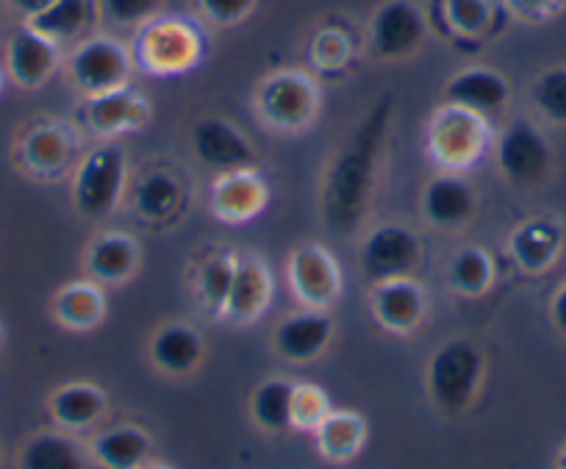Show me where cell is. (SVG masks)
<instances>
[{
  "label": "cell",
  "mask_w": 566,
  "mask_h": 469,
  "mask_svg": "<svg viewBox=\"0 0 566 469\" xmlns=\"http://www.w3.org/2000/svg\"><path fill=\"white\" fill-rule=\"evenodd\" d=\"M395 101L384 95L361 123L356 125L342 150L331 159L323 181V217L325 226L336 233H350L367 217L369 204L378 187L380 161H384L386 136H389Z\"/></svg>",
  "instance_id": "6da1fadb"
},
{
  "label": "cell",
  "mask_w": 566,
  "mask_h": 469,
  "mask_svg": "<svg viewBox=\"0 0 566 469\" xmlns=\"http://www.w3.org/2000/svg\"><path fill=\"white\" fill-rule=\"evenodd\" d=\"M203 51L206 42L198 25L178 14H159L142 25L130 56L145 73L184 75L198 67Z\"/></svg>",
  "instance_id": "7a4b0ae2"
},
{
  "label": "cell",
  "mask_w": 566,
  "mask_h": 469,
  "mask_svg": "<svg viewBox=\"0 0 566 469\" xmlns=\"http://www.w3.org/2000/svg\"><path fill=\"white\" fill-rule=\"evenodd\" d=\"M492 147L489 117L470 108L442 103L428 123V153L442 170L467 173L483 159Z\"/></svg>",
  "instance_id": "3957f363"
},
{
  "label": "cell",
  "mask_w": 566,
  "mask_h": 469,
  "mask_svg": "<svg viewBox=\"0 0 566 469\" xmlns=\"http://www.w3.org/2000/svg\"><path fill=\"white\" fill-rule=\"evenodd\" d=\"M128 187V156L114 142L92 147L73 173V204L86 220H106L119 209Z\"/></svg>",
  "instance_id": "277c9868"
},
{
  "label": "cell",
  "mask_w": 566,
  "mask_h": 469,
  "mask_svg": "<svg viewBox=\"0 0 566 469\" xmlns=\"http://www.w3.org/2000/svg\"><path fill=\"white\" fill-rule=\"evenodd\" d=\"M255 114L281 134L312 128L319 114V84L306 70H277L255 86Z\"/></svg>",
  "instance_id": "5b68a950"
},
{
  "label": "cell",
  "mask_w": 566,
  "mask_h": 469,
  "mask_svg": "<svg viewBox=\"0 0 566 469\" xmlns=\"http://www.w3.org/2000/svg\"><path fill=\"white\" fill-rule=\"evenodd\" d=\"M486 373V358L470 340H450L428 364V392L433 406L461 414L472 406Z\"/></svg>",
  "instance_id": "8992f818"
},
{
  "label": "cell",
  "mask_w": 566,
  "mask_h": 469,
  "mask_svg": "<svg viewBox=\"0 0 566 469\" xmlns=\"http://www.w3.org/2000/svg\"><path fill=\"white\" fill-rule=\"evenodd\" d=\"M130 70H134L130 51L108 34L86 37L67 56L70 81L84 97L119 90L128 84Z\"/></svg>",
  "instance_id": "52a82bcc"
},
{
  "label": "cell",
  "mask_w": 566,
  "mask_h": 469,
  "mask_svg": "<svg viewBox=\"0 0 566 469\" xmlns=\"http://www.w3.org/2000/svg\"><path fill=\"white\" fill-rule=\"evenodd\" d=\"M369 51L380 62H402L422 51L428 40V23L413 0H384L369 18Z\"/></svg>",
  "instance_id": "ba28073f"
},
{
  "label": "cell",
  "mask_w": 566,
  "mask_h": 469,
  "mask_svg": "<svg viewBox=\"0 0 566 469\" xmlns=\"http://www.w3.org/2000/svg\"><path fill=\"white\" fill-rule=\"evenodd\" d=\"M358 261H361L364 275L373 283L408 278L417 272L419 261H422V239L408 226L384 222L364 237Z\"/></svg>",
  "instance_id": "9c48e42d"
},
{
  "label": "cell",
  "mask_w": 566,
  "mask_h": 469,
  "mask_svg": "<svg viewBox=\"0 0 566 469\" xmlns=\"http://www.w3.org/2000/svg\"><path fill=\"white\" fill-rule=\"evenodd\" d=\"M78 134L59 119H36L18 139V161L36 181H56L75 165Z\"/></svg>",
  "instance_id": "30bf717a"
},
{
  "label": "cell",
  "mask_w": 566,
  "mask_h": 469,
  "mask_svg": "<svg viewBox=\"0 0 566 469\" xmlns=\"http://www.w3.org/2000/svg\"><path fill=\"white\" fill-rule=\"evenodd\" d=\"M286 278L306 309L325 311L342 294V267L328 248L317 242L297 244L286 261Z\"/></svg>",
  "instance_id": "8fae6325"
},
{
  "label": "cell",
  "mask_w": 566,
  "mask_h": 469,
  "mask_svg": "<svg viewBox=\"0 0 566 469\" xmlns=\"http://www.w3.org/2000/svg\"><path fill=\"white\" fill-rule=\"evenodd\" d=\"M497 167L514 187H533L553 167V150L531 119L520 117L505 125L497 139Z\"/></svg>",
  "instance_id": "7c38bea8"
},
{
  "label": "cell",
  "mask_w": 566,
  "mask_h": 469,
  "mask_svg": "<svg viewBox=\"0 0 566 469\" xmlns=\"http://www.w3.org/2000/svg\"><path fill=\"white\" fill-rule=\"evenodd\" d=\"M81 119L90 134L101 136V139H114V136H123L148 123L150 103L136 86L125 84L119 90L103 92V95L84 97Z\"/></svg>",
  "instance_id": "4fadbf2b"
},
{
  "label": "cell",
  "mask_w": 566,
  "mask_h": 469,
  "mask_svg": "<svg viewBox=\"0 0 566 469\" xmlns=\"http://www.w3.org/2000/svg\"><path fill=\"white\" fill-rule=\"evenodd\" d=\"M270 204V184L255 167H242V170L217 173L211 181L209 206L217 220L222 222H248L259 217Z\"/></svg>",
  "instance_id": "5bb4252c"
},
{
  "label": "cell",
  "mask_w": 566,
  "mask_h": 469,
  "mask_svg": "<svg viewBox=\"0 0 566 469\" xmlns=\"http://www.w3.org/2000/svg\"><path fill=\"white\" fill-rule=\"evenodd\" d=\"M62 64V45L48 40L45 34L31 29L29 23L20 25L7 45V73L23 90H40L56 75Z\"/></svg>",
  "instance_id": "9a60e30c"
},
{
  "label": "cell",
  "mask_w": 566,
  "mask_h": 469,
  "mask_svg": "<svg viewBox=\"0 0 566 469\" xmlns=\"http://www.w3.org/2000/svg\"><path fill=\"white\" fill-rule=\"evenodd\" d=\"M192 153L200 165L214 173L253 167L255 147L233 123L222 117H203L192 128Z\"/></svg>",
  "instance_id": "2e32d148"
},
{
  "label": "cell",
  "mask_w": 566,
  "mask_h": 469,
  "mask_svg": "<svg viewBox=\"0 0 566 469\" xmlns=\"http://www.w3.org/2000/svg\"><path fill=\"white\" fill-rule=\"evenodd\" d=\"M275 294V278L270 264L253 253H239L231 292L220 317L233 325H250L270 309Z\"/></svg>",
  "instance_id": "e0dca14e"
},
{
  "label": "cell",
  "mask_w": 566,
  "mask_h": 469,
  "mask_svg": "<svg viewBox=\"0 0 566 469\" xmlns=\"http://www.w3.org/2000/svg\"><path fill=\"white\" fill-rule=\"evenodd\" d=\"M373 314L391 334H411L424 323L428 292L413 275L373 283Z\"/></svg>",
  "instance_id": "ac0fdd59"
},
{
  "label": "cell",
  "mask_w": 566,
  "mask_h": 469,
  "mask_svg": "<svg viewBox=\"0 0 566 469\" xmlns=\"http://www.w3.org/2000/svg\"><path fill=\"white\" fill-rule=\"evenodd\" d=\"M475 189L464 173H439L422 189V217L433 228L459 231L475 217Z\"/></svg>",
  "instance_id": "d6986e66"
},
{
  "label": "cell",
  "mask_w": 566,
  "mask_h": 469,
  "mask_svg": "<svg viewBox=\"0 0 566 469\" xmlns=\"http://www.w3.org/2000/svg\"><path fill=\"white\" fill-rule=\"evenodd\" d=\"M275 351L292 364H308L325 353L334 340V320L317 309H303L277 323Z\"/></svg>",
  "instance_id": "ffe728a7"
},
{
  "label": "cell",
  "mask_w": 566,
  "mask_h": 469,
  "mask_svg": "<svg viewBox=\"0 0 566 469\" xmlns=\"http://www.w3.org/2000/svg\"><path fill=\"white\" fill-rule=\"evenodd\" d=\"M511 101V86L505 75L492 67H467L459 70L444 86V103L470 108L481 117H494L503 112Z\"/></svg>",
  "instance_id": "44dd1931"
},
{
  "label": "cell",
  "mask_w": 566,
  "mask_h": 469,
  "mask_svg": "<svg viewBox=\"0 0 566 469\" xmlns=\"http://www.w3.org/2000/svg\"><path fill=\"white\" fill-rule=\"evenodd\" d=\"M84 267L90 272V281L101 286H117L134 278L139 267V244L130 233L103 231L86 248Z\"/></svg>",
  "instance_id": "7402d4cb"
},
{
  "label": "cell",
  "mask_w": 566,
  "mask_h": 469,
  "mask_svg": "<svg viewBox=\"0 0 566 469\" xmlns=\"http://www.w3.org/2000/svg\"><path fill=\"white\" fill-rule=\"evenodd\" d=\"M150 362L167 375H189L203 362V336L187 323H167L150 340Z\"/></svg>",
  "instance_id": "603a6c76"
},
{
  "label": "cell",
  "mask_w": 566,
  "mask_h": 469,
  "mask_svg": "<svg viewBox=\"0 0 566 469\" xmlns=\"http://www.w3.org/2000/svg\"><path fill=\"white\" fill-rule=\"evenodd\" d=\"M134 211L150 226H165L184 209V184L167 170H150L134 184Z\"/></svg>",
  "instance_id": "cb8c5ba5"
},
{
  "label": "cell",
  "mask_w": 566,
  "mask_h": 469,
  "mask_svg": "<svg viewBox=\"0 0 566 469\" xmlns=\"http://www.w3.org/2000/svg\"><path fill=\"white\" fill-rule=\"evenodd\" d=\"M564 248V233L553 220H527L511 233L509 253L525 272H544Z\"/></svg>",
  "instance_id": "d4e9b609"
},
{
  "label": "cell",
  "mask_w": 566,
  "mask_h": 469,
  "mask_svg": "<svg viewBox=\"0 0 566 469\" xmlns=\"http://www.w3.org/2000/svg\"><path fill=\"white\" fill-rule=\"evenodd\" d=\"M108 397L95 384H64L51 395V417L64 430H86L103 419Z\"/></svg>",
  "instance_id": "484cf974"
},
{
  "label": "cell",
  "mask_w": 566,
  "mask_h": 469,
  "mask_svg": "<svg viewBox=\"0 0 566 469\" xmlns=\"http://www.w3.org/2000/svg\"><path fill=\"white\" fill-rule=\"evenodd\" d=\"M154 439L139 425H117L92 441V456L106 469H139L148 463Z\"/></svg>",
  "instance_id": "4316f807"
},
{
  "label": "cell",
  "mask_w": 566,
  "mask_h": 469,
  "mask_svg": "<svg viewBox=\"0 0 566 469\" xmlns=\"http://www.w3.org/2000/svg\"><path fill=\"white\" fill-rule=\"evenodd\" d=\"M53 317L70 331H92L106 317V294L95 281H73L53 298Z\"/></svg>",
  "instance_id": "83f0119b"
},
{
  "label": "cell",
  "mask_w": 566,
  "mask_h": 469,
  "mask_svg": "<svg viewBox=\"0 0 566 469\" xmlns=\"http://www.w3.org/2000/svg\"><path fill=\"white\" fill-rule=\"evenodd\" d=\"M18 469H86V452L70 434L42 430L20 447Z\"/></svg>",
  "instance_id": "f1b7e54d"
},
{
  "label": "cell",
  "mask_w": 566,
  "mask_h": 469,
  "mask_svg": "<svg viewBox=\"0 0 566 469\" xmlns=\"http://www.w3.org/2000/svg\"><path fill=\"white\" fill-rule=\"evenodd\" d=\"M97 14H101L97 0H56L40 18L29 20V25L62 45V42L78 40L84 31H90Z\"/></svg>",
  "instance_id": "f546056e"
},
{
  "label": "cell",
  "mask_w": 566,
  "mask_h": 469,
  "mask_svg": "<svg viewBox=\"0 0 566 469\" xmlns=\"http://www.w3.org/2000/svg\"><path fill=\"white\" fill-rule=\"evenodd\" d=\"M319 452L331 461H350L358 456L367 439V425L353 411H331L323 423L314 428Z\"/></svg>",
  "instance_id": "4dcf8cb0"
},
{
  "label": "cell",
  "mask_w": 566,
  "mask_h": 469,
  "mask_svg": "<svg viewBox=\"0 0 566 469\" xmlns=\"http://www.w3.org/2000/svg\"><path fill=\"white\" fill-rule=\"evenodd\" d=\"M295 389L297 384L286 378H270L253 392L250 400V414H253L255 425L270 434H281V430L292 428V406H295Z\"/></svg>",
  "instance_id": "1f68e13d"
},
{
  "label": "cell",
  "mask_w": 566,
  "mask_h": 469,
  "mask_svg": "<svg viewBox=\"0 0 566 469\" xmlns=\"http://www.w3.org/2000/svg\"><path fill=\"white\" fill-rule=\"evenodd\" d=\"M448 281L453 292L464 294V298L486 294L494 283V261L489 250L478 248V244H467V248L455 250L448 264Z\"/></svg>",
  "instance_id": "d6a6232c"
},
{
  "label": "cell",
  "mask_w": 566,
  "mask_h": 469,
  "mask_svg": "<svg viewBox=\"0 0 566 469\" xmlns=\"http://www.w3.org/2000/svg\"><path fill=\"white\" fill-rule=\"evenodd\" d=\"M239 253L233 250H217L211 253L203 264L198 267V275H195V286H198V298L203 303L206 311L211 314H222L226 309L228 292H231L233 272H237Z\"/></svg>",
  "instance_id": "836d02e7"
},
{
  "label": "cell",
  "mask_w": 566,
  "mask_h": 469,
  "mask_svg": "<svg viewBox=\"0 0 566 469\" xmlns=\"http://www.w3.org/2000/svg\"><path fill=\"white\" fill-rule=\"evenodd\" d=\"M531 101L542 117L549 123L566 125V67L544 70L536 81H533Z\"/></svg>",
  "instance_id": "e575fe53"
},
{
  "label": "cell",
  "mask_w": 566,
  "mask_h": 469,
  "mask_svg": "<svg viewBox=\"0 0 566 469\" xmlns=\"http://www.w3.org/2000/svg\"><path fill=\"white\" fill-rule=\"evenodd\" d=\"M444 20L461 37H481L492 23V0H444Z\"/></svg>",
  "instance_id": "d590c367"
},
{
  "label": "cell",
  "mask_w": 566,
  "mask_h": 469,
  "mask_svg": "<svg viewBox=\"0 0 566 469\" xmlns=\"http://www.w3.org/2000/svg\"><path fill=\"white\" fill-rule=\"evenodd\" d=\"M97 9L114 25L125 29H142L165 9V0H97Z\"/></svg>",
  "instance_id": "8d00e7d4"
},
{
  "label": "cell",
  "mask_w": 566,
  "mask_h": 469,
  "mask_svg": "<svg viewBox=\"0 0 566 469\" xmlns=\"http://www.w3.org/2000/svg\"><path fill=\"white\" fill-rule=\"evenodd\" d=\"M312 62L317 70H325V73H334V70H342L353 59V45L347 40L345 31L339 29H323L314 34L312 48Z\"/></svg>",
  "instance_id": "74e56055"
},
{
  "label": "cell",
  "mask_w": 566,
  "mask_h": 469,
  "mask_svg": "<svg viewBox=\"0 0 566 469\" xmlns=\"http://www.w3.org/2000/svg\"><path fill=\"white\" fill-rule=\"evenodd\" d=\"M331 414L328 397L314 384H297L295 406H292V428L314 430Z\"/></svg>",
  "instance_id": "f35d334b"
},
{
  "label": "cell",
  "mask_w": 566,
  "mask_h": 469,
  "mask_svg": "<svg viewBox=\"0 0 566 469\" xmlns=\"http://www.w3.org/2000/svg\"><path fill=\"white\" fill-rule=\"evenodd\" d=\"M255 0H198V9L214 25H237L250 18Z\"/></svg>",
  "instance_id": "ab89813d"
},
{
  "label": "cell",
  "mask_w": 566,
  "mask_h": 469,
  "mask_svg": "<svg viewBox=\"0 0 566 469\" xmlns=\"http://www.w3.org/2000/svg\"><path fill=\"white\" fill-rule=\"evenodd\" d=\"M564 3L566 0H505V9L514 18L527 20V23H542V20H549L553 14H558Z\"/></svg>",
  "instance_id": "60d3db41"
},
{
  "label": "cell",
  "mask_w": 566,
  "mask_h": 469,
  "mask_svg": "<svg viewBox=\"0 0 566 469\" xmlns=\"http://www.w3.org/2000/svg\"><path fill=\"white\" fill-rule=\"evenodd\" d=\"M53 3H56V0H9V7H12L14 12L25 20V23L34 18H40V14L45 12V9H51Z\"/></svg>",
  "instance_id": "b9f144b4"
},
{
  "label": "cell",
  "mask_w": 566,
  "mask_h": 469,
  "mask_svg": "<svg viewBox=\"0 0 566 469\" xmlns=\"http://www.w3.org/2000/svg\"><path fill=\"white\" fill-rule=\"evenodd\" d=\"M553 323L555 329L566 336V283L555 292L553 298Z\"/></svg>",
  "instance_id": "7bdbcfd3"
},
{
  "label": "cell",
  "mask_w": 566,
  "mask_h": 469,
  "mask_svg": "<svg viewBox=\"0 0 566 469\" xmlns=\"http://www.w3.org/2000/svg\"><path fill=\"white\" fill-rule=\"evenodd\" d=\"M139 469H170V467H165V463H145V467Z\"/></svg>",
  "instance_id": "ee69618b"
},
{
  "label": "cell",
  "mask_w": 566,
  "mask_h": 469,
  "mask_svg": "<svg viewBox=\"0 0 566 469\" xmlns=\"http://www.w3.org/2000/svg\"><path fill=\"white\" fill-rule=\"evenodd\" d=\"M0 92H3V70H0Z\"/></svg>",
  "instance_id": "f6af8a7d"
},
{
  "label": "cell",
  "mask_w": 566,
  "mask_h": 469,
  "mask_svg": "<svg viewBox=\"0 0 566 469\" xmlns=\"http://www.w3.org/2000/svg\"><path fill=\"white\" fill-rule=\"evenodd\" d=\"M564 469H566V452H564Z\"/></svg>",
  "instance_id": "bcb514c9"
},
{
  "label": "cell",
  "mask_w": 566,
  "mask_h": 469,
  "mask_svg": "<svg viewBox=\"0 0 566 469\" xmlns=\"http://www.w3.org/2000/svg\"><path fill=\"white\" fill-rule=\"evenodd\" d=\"M0 334H3V329H0Z\"/></svg>",
  "instance_id": "7dc6e473"
}]
</instances>
